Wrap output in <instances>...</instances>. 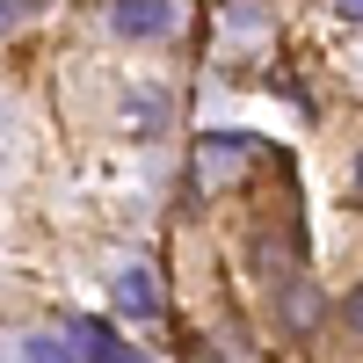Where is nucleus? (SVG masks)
Returning a JSON list of instances; mask_svg holds the SVG:
<instances>
[{
  "label": "nucleus",
  "mask_w": 363,
  "mask_h": 363,
  "mask_svg": "<svg viewBox=\"0 0 363 363\" xmlns=\"http://www.w3.org/2000/svg\"><path fill=\"white\" fill-rule=\"evenodd\" d=\"M174 15H182L174 0H109V29H116L124 44H153V37H167Z\"/></svg>",
  "instance_id": "1"
},
{
  "label": "nucleus",
  "mask_w": 363,
  "mask_h": 363,
  "mask_svg": "<svg viewBox=\"0 0 363 363\" xmlns=\"http://www.w3.org/2000/svg\"><path fill=\"white\" fill-rule=\"evenodd\" d=\"M255 153V138H240V131H211L196 138V189H225V174Z\"/></svg>",
  "instance_id": "2"
},
{
  "label": "nucleus",
  "mask_w": 363,
  "mask_h": 363,
  "mask_svg": "<svg viewBox=\"0 0 363 363\" xmlns=\"http://www.w3.org/2000/svg\"><path fill=\"white\" fill-rule=\"evenodd\" d=\"M109 298H116V313H124V320H153V313H160V277H153L145 262H131V269H116Z\"/></svg>",
  "instance_id": "3"
},
{
  "label": "nucleus",
  "mask_w": 363,
  "mask_h": 363,
  "mask_svg": "<svg viewBox=\"0 0 363 363\" xmlns=\"http://www.w3.org/2000/svg\"><path fill=\"white\" fill-rule=\"evenodd\" d=\"M277 306H284V327H291V335H306V327L320 320V291H313L306 277H291V284L277 291Z\"/></svg>",
  "instance_id": "4"
},
{
  "label": "nucleus",
  "mask_w": 363,
  "mask_h": 363,
  "mask_svg": "<svg viewBox=\"0 0 363 363\" xmlns=\"http://www.w3.org/2000/svg\"><path fill=\"white\" fill-rule=\"evenodd\" d=\"M66 349H80L87 363H102V356L116 349V335H109L102 320H73V327H66Z\"/></svg>",
  "instance_id": "5"
},
{
  "label": "nucleus",
  "mask_w": 363,
  "mask_h": 363,
  "mask_svg": "<svg viewBox=\"0 0 363 363\" xmlns=\"http://www.w3.org/2000/svg\"><path fill=\"white\" fill-rule=\"evenodd\" d=\"M22 363H73V349H66V335H29Z\"/></svg>",
  "instance_id": "6"
},
{
  "label": "nucleus",
  "mask_w": 363,
  "mask_h": 363,
  "mask_svg": "<svg viewBox=\"0 0 363 363\" xmlns=\"http://www.w3.org/2000/svg\"><path fill=\"white\" fill-rule=\"evenodd\" d=\"M160 102H124V131H160Z\"/></svg>",
  "instance_id": "7"
},
{
  "label": "nucleus",
  "mask_w": 363,
  "mask_h": 363,
  "mask_svg": "<svg viewBox=\"0 0 363 363\" xmlns=\"http://www.w3.org/2000/svg\"><path fill=\"white\" fill-rule=\"evenodd\" d=\"M29 15H37V0H0V37H15Z\"/></svg>",
  "instance_id": "8"
},
{
  "label": "nucleus",
  "mask_w": 363,
  "mask_h": 363,
  "mask_svg": "<svg viewBox=\"0 0 363 363\" xmlns=\"http://www.w3.org/2000/svg\"><path fill=\"white\" fill-rule=\"evenodd\" d=\"M335 15H342L349 29H363V0H335Z\"/></svg>",
  "instance_id": "9"
},
{
  "label": "nucleus",
  "mask_w": 363,
  "mask_h": 363,
  "mask_svg": "<svg viewBox=\"0 0 363 363\" xmlns=\"http://www.w3.org/2000/svg\"><path fill=\"white\" fill-rule=\"evenodd\" d=\"M349 327H356V335H363V284L349 291Z\"/></svg>",
  "instance_id": "10"
},
{
  "label": "nucleus",
  "mask_w": 363,
  "mask_h": 363,
  "mask_svg": "<svg viewBox=\"0 0 363 363\" xmlns=\"http://www.w3.org/2000/svg\"><path fill=\"white\" fill-rule=\"evenodd\" d=\"M102 363H138V349H124V342H116V349H109Z\"/></svg>",
  "instance_id": "11"
},
{
  "label": "nucleus",
  "mask_w": 363,
  "mask_h": 363,
  "mask_svg": "<svg viewBox=\"0 0 363 363\" xmlns=\"http://www.w3.org/2000/svg\"><path fill=\"white\" fill-rule=\"evenodd\" d=\"M356 196H363V160H356Z\"/></svg>",
  "instance_id": "12"
}]
</instances>
